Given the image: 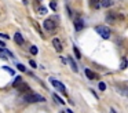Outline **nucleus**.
I'll use <instances>...</instances> for the list:
<instances>
[{
    "label": "nucleus",
    "instance_id": "obj_20",
    "mask_svg": "<svg viewBox=\"0 0 128 113\" xmlns=\"http://www.w3.org/2000/svg\"><path fill=\"white\" fill-rule=\"evenodd\" d=\"M98 87H99L100 91H105L106 90V84H105V83H102V81L99 83V85H98Z\"/></svg>",
    "mask_w": 128,
    "mask_h": 113
},
{
    "label": "nucleus",
    "instance_id": "obj_10",
    "mask_svg": "<svg viewBox=\"0 0 128 113\" xmlns=\"http://www.w3.org/2000/svg\"><path fill=\"white\" fill-rule=\"evenodd\" d=\"M84 73L87 74V77H88L89 80H94L95 79V73H94V72H91L89 69H84Z\"/></svg>",
    "mask_w": 128,
    "mask_h": 113
},
{
    "label": "nucleus",
    "instance_id": "obj_13",
    "mask_svg": "<svg viewBox=\"0 0 128 113\" xmlns=\"http://www.w3.org/2000/svg\"><path fill=\"white\" fill-rule=\"evenodd\" d=\"M73 51H74V55H76V58H77V59H80V58H81V54H80V51H78V48L76 47V45H73Z\"/></svg>",
    "mask_w": 128,
    "mask_h": 113
},
{
    "label": "nucleus",
    "instance_id": "obj_26",
    "mask_svg": "<svg viewBox=\"0 0 128 113\" xmlns=\"http://www.w3.org/2000/svg\"><path fill=\"white\" fill-rule=\"evenodd\" d=\"M4 45H6V44H4V43H3V41L0 40V47H4Z\"/></svg>",
    "mask_w": 128,
    "mask_h": 113
},
{
    "label": "nucleus",
    "instance_id": "obj_24",
    "mask_svg": "<svg viewBox=\"0 0 128 113\" xmlns=\"http://www.w3.org/2000/svg\"><path fill=\"white\" fill-rule=\"evenodd\" d=\"M40 12H41V14H45V12H47V10H45L44 7H41V8H40Z\"/></svg>",
    "mask_w": 128,
    "mask_h": 113
},
{
    "label": "nucleus",
    "instance_id": "obj_25",
    "mask_svg": "<svg viewBox=\"0 0 128 113\" xmlns=\"http://www.w3.org/2000/svg\"><path fill=\"white\" fill-rule=\"evenodd\" d=\"M61 61H62V63H66L67 62V59H66V58H63V56H61Z\"/></svg>",
    "mask_w": 128,
    "mask_h": 113
},
{
    "label": "nucleus",
    "instance_id": "obj_8",
    "mask_svg": "<svg viewBox=\"0 0 128 113\" xmlns=\"http://www.w3.org/2000/svg\"><path fill=\"white\" fill-rule=\"evenodd\" d=\"M111 4H113V0H99V6L100 7L107 8V7H110Z\"/></svg>",
    "mask_w": 128,
    "mask_h": 113
},
{
    "label": "nucleus",
    "instance_id": "obj_15",
    "mask_svg": "<svg viewBox=\"0 0 128 113\" xmlns=\"http://www.w3.org/2000/svg\"><path fill=\"white\" fill-rule=\"evenodd\" d=\"M54 99H55V101L58 102V103H65V102H63V99H62L61 96H58L56 94H54Z\"/></svg>",
    "mask_w": 128,
    "mask_h": 113
},
{
    "label": "nucleus",
    "instance_id": "obj_18",
    "mask_svg": "<svg viewBox=\"0 0 128 113\" xmlns=\"http://www.w3.org/2000/svg\"><path fill=\"white\" fill-rule=\"evenodd\" d=\"M17 68H18V70H21V72H25V70H26V68L23 66L22 63H17Z\"/></svg>",
    "mask_w": 128,
    "mask_h": 113
},
{
    "label": "nucleus",
    "instance_id": "obj_22",
    "mask_svg": "<svg viewBox=\"0 0 128 113\" xmlns=\"http://www.w3.org/2000/svg\"><path fill=\"white\" fill-rule=\"evenodd\" d=\"M0 37H1V39H10V36H7V34H4V33H0Z\"/></svg>",
    "mask_w": 128,
    "mask_h": 113
},
{
    "label": "nucleus",
    "instance_id": "obj_21",
    "mask_svg": "<svg viewBox=\"0 0 128 113\" xmlns=\"http://www.w3.org/2000/svg\"><path fill=\"white\" fill-rule=\"evenodd\" d=\"M50 7H51V10H54V11H55V10H56V4H55V0H52V1H51V3H50Z\"/></svg>",
    "mask_w": 128,
    "mask_h": 113
},
{
    "label": "nucleus",
    "instance_id": "obj_11",
    "mask_svg": "<svg viewBox=\"0 0 128 113\" xmlns=\"http://www.w3.org/2000/svg\"><path fill=\"white\" fill-rule=\"evenodd\" d=\"M18 90L22 91V92H25V91H30V88H29V85H28V84H23V83H21Z\"/></svg>",
    "mask_w": 128,
    "mask_h": 113
},
{
    "label": "nucleus",
    "instance_id": "obj_17",
    "mask_svg": "<svg viewBox=\"0 0 128 113\" xmlns=\"http://www.w3.org/2000/svg\"><path fill=\"white\" fill-rule=\"evenodd\" d=\"M120 68H121V69H125V68H127V58H125V56L122 58V62H121V66H120Z\"/></svg>",
    "mask_w": 128,
    "mask_h": 113
},
{
    "label": "nucleus",
    "instance_id": "obj_14",
    "mask_svg": "<svg viewBox=\"0 0 128 113\" xmlns=\"http://www.w3.org/2000/svg\"><path fill=\"white\" fill-rule=\"evenodd\" d=\"M21 83H22V77H19V76H18L17 79H15V81L12 83V85H14V87H18V85L21 84Z\"/></svg>",
    "mask_w": 128,
    "mask_h": 113
},
{
    "label": "nucleus",
    "instance_id": "obj_2",
    "mask_svg": "<svg viewBox=\"0 0 128 113\" xmlns=\"http://www.w3.org/2000/svg\"><path fill=\"white\" fill-rule=\"evenodd\" d=\"M96 33H99V36H102L103 39H109L110 37V29L107 28L106 25H100V26H96L95 28Z\"/></svg>",
    "mask_w": 128,
    "mask_h": 113
},
{
    "label": "nucleus",
    "instance_id": "obj_6",
    "mask_svg": "<svg viewBox=\"0 0 128 113\" xmlns=\"http://www.w3.org/2000/svg\"><path fill=\"white\" fill-rule=\"evenodd\" d=\"M74 28H76V30H77V32H80V30L84 28V23H83V21H81L80 18H77V19L74 21Z\"/></svg>",
    "mask_w": 128,
    "mask_h": 113
},
{
    "label": "nucleus",
    "instance_id": "obj_9",
    "mask_svg": "<svg viewBox=\"0 0 128 113\" xmlns=\"http://www.w3.org/2000/svg\"><path fill=\"white\" fill-rule=\"evenodd\" d=\"M67 61H69V63H70V66H72L73 72H77L78 68H77V65H76V62L73 61V58H72V56H69V59H67Z\"/></svg>",
    "mask_w": 128,
    "mask_h": 113
},
{
    "label": "nucleus",
    "instance_id": "obj_3",
    "mask_svg": "<svg viewBox=\"0 0 128 113\" xmlns=\"http://www.w3.org/2000/svg\"><path fill=\"white\" fill-rule=\"evenodd\" d=\"M50 83H51L52 85H54L55 88H58V90H61L62 92H63V94L66 92V87H65V85L62 84L61 81H58V80H55V79H52V77H51V79H50Z\"/></svg>",
    "mask_w": 128,
    "mask_h": 113
},
{
    "label": "nucleus",
    "instance_id": "obj_1",
    "mask_svg": "<svg viewBox=\"0 0 128 113\" xmlns=\"http://www.w3.org/2000/svg\"><path fill=\"white\" fill-rule=\"evenodd\" d=\"M23 101L28 103H37V102H44V96L39 95V94H28L23 96Z\"/></svg>",
    "mask_w": 128,
    "mask_h": 113
},
{
    "label": "nucleus",
    "instance_id": "obj_19",
    "mask_svg": "<svg viewBox=\"0 0 128 113\" xmlns=\"http://www.w3.org/2000/svg\"><path fill=\"white\" fill-rule=\"evenodd\" d=\"M3 69H4V70H7V72H8L10 74H14V70H12L10 66H3Z\"/></svg>",
    "mask_w": 128,
    "mask_h": 113
},
{
    "label": "nucleus",
    "instance_id": "obj_4",
    "mask_svg": "<svg viewBox=\"0 0 128 113\" xmlns=\"http://www.w3.org/2000/svg\"><path fill=\"white\" fill-rule=\"evenodd\" d=\"M43 25H44V29L45 30H48V32H52V30H55V28H56L55 22H54L52 19H45Z\"/></svg>",
    "mask_w": 128,
    "mask_h": 113
},
{
    "label": "nucleus",
    "instance_id": "obj_12",
    "mask_svg": "<svg viewBox=\"0 0 128 113\" xmlns=\"http://www.w3.org/2000/svg\"><path fill=\"white\" fill-rule=\"evenodd\" d=\"M89 4L92 8H99V0H89Z\"/></svg>",
    "mask_w": 128,
    "mask_h": 113
},
{
    "label": "nucleus",
    "instance_id": "obj_5",
    "mask_svg": "<svg viewBox=\"0 0 128 113\" xmlns=\"http://www.w3.org/2000/svg\"><path fill=\"white\" fill-rule=\"evenodd\" d=\"M52 45H54V48H55L58 52H61L62 51V43L59 41V39H52Z\"/></svg>",
    "mask_w": 128,
    "mask_h": 113
},
{
    "label": "nucleus",
    "instance_id": "obj_23",
    "mask_svg": "<svg viewBox=\"0 0 128 113\" xmlns=\"http://www.w3.org/2000/svg\"><path fill=\"white\" fill-rule=\"evenodd\" d=\"M29 63H30V66H32V68H36V66H37V65H36V62H34V61H29Z\"/></svg>",
    "mask_w": 128,
    "mask_h": 113
},
{
    "label": "nucleus",
    "instance_id": "obj_16",
    "mask_svg": "<svg viewBox=\"0 0 128 113\" xmlns=\"http://www.w3.org/2000/svg\"><path fill=\"white\" fill-rule=\"evenodd\" d=\"M30 52H32L33 55H36V54L39 52V50H37V47H36V45H32V47H30Z\"/></svg>",
    "mask_w": 128,
    "mask_h": 113
},
{
    "label": "nucleus",
    "instance_id": "obj_7",
    "mask_svg": "<svg viewBox=\"0 0 128 113\" xmlns=\"http://www.w3.org/2000/svg\"><path fill=\"white\" fill-rule=\"evenodd\" d=\"M14 40H15V43H17V44H19V45H22L23 43H25V40H23V37H22V34H21V33H15Z\"/></svg>",
    "mask_w": 128,
    "mask_h": 113
}]
</instances>
